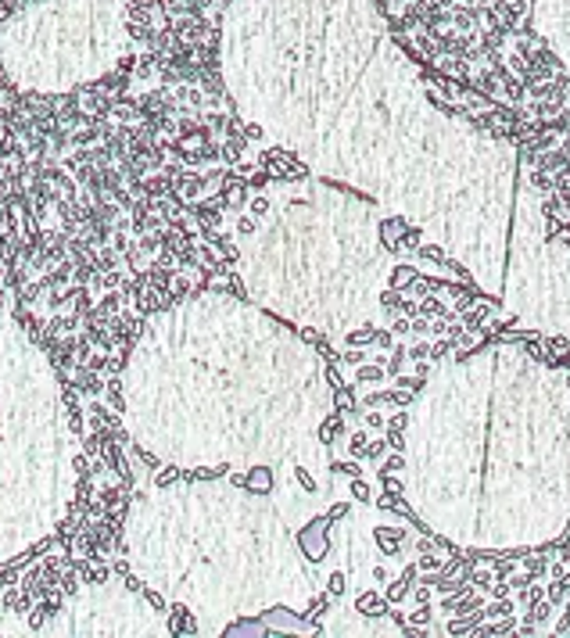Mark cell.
Masks as SVG:
<instances>
[{
	"label": "cell",
	"instance_id": "cell-1",
	"mask_svg": "<svg viewBox=\"0 0 570 638\" xmlns=\"http://www.w3.org/2000/svg\"><path fill=\"white\" fill-rule=\"evenodd\" d=\"M76 492V434L58 377L0 316V563L47 538Z\"/></svg>",
	"mask_w": 570,
	"mask_h": 638
},
{
	"label": "cell",
	"instance_id": "cell-2",
	"mask_svg": "<svg viewBox=\"0 0 570 638\" xmlns=\"http://www.w3.org/2000/svg\"><path fill=\"white\" fill-rule=\"evenodd\" d=\"M130 0H33L0 29V65L18 90L69 94L126 58Z\"/></svg>",
	"mask_w": 570,
	"mask_h": 638
}]
</instances>
